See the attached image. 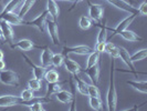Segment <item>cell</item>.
<instances>
[{
    "mask_svg": "<svg viewBox=\"0 0 147 111\" xmlns=\"http://www.w3.org/2000/svg\"><path fill=\"white\" fill-rule=\"evenodd\" d=\"M43 101H40V100H37V101H34V102H32V104L28 106V109L31 111H44V108H43Z\"/></svg>",
    "mask_w": 147,
    "mask_h": 111,
    "instance_id": "obj_34",
    "label": "cell"
},
{
    "mask_svg": "<svg viewBox=\"0 0 147 111\" xmlns=\"http://www.w3.org/2000/svg\"><path fill=\"white\" fill-rule=\"evenodd\" d=\"M45 27L48 29V33L49 37L52 40V44L54 46L60 44V37H59V28H58V22L54 21L52 19V17L49 14L47 16L45 19Z\"/></svg>",
    "mask_w": 147,
    "mask_h": 111,
    "instance_id": "obj_3",
    "label": "cell"
},
{
    "mask_svg": "<svg viewBox=\"0 0 147 111\" xmlns=\"http://www.w3.org/2000/svg\"><path fill=\"white\" fill-rule=\"evenodd\" d=\"M88 104L93 110L98 111L103 109V102L100 97H88Z\"/></svg>",
    "mask_w": 147,
    "mask_h": 111,
    "instance_id": "obj_26",
    "label": "cell"
},
{
    "mask_svg": "<svg viewBox=\"0 0 147 111\" xmlns=\"http://www.w3.org/2000/svg\"><path fill=\"white\" fill-rule=\"evenodd\" d=\"M0 20H5L10 25H15V26H26V21L23 20V18H21L18 14H16L15 11L0 14Z\"/></svg>",
    "mask_w": 147,
    "mask_h": 111,
    "instance_id": "obj_9",
    "label": "cell"
},
{
    "mask_svg": "<svg viewBox=\"0 0 147 111\" xmlns=\"http://www.w3.org/2000/svg\"><path fill=\"white\" fill-rule=\"evenodd\" d=\"M144 104H146V102H144ZM144 104H142L140 106H134L133 108H128V109H125V111H133V110H137V109H140V107L143 106Z\"/></svg>",
    "mask_w": 147,
    "mask_h": 111,
    "instance_id": "obj_40",
    "label": "cell"
},
{
    "mask_svg": "<svg viewBox=\"0 0 147 111\" xmlns=\"http://www.w3.org/2000/svg\"><path fill=\"white\" fill-rule=\"evenodd\" d=\"M100 54H101V53H98V52L95 51V50H93V51L91 52V53L88 54V62H86V68H90V67L97 65V62H98V60H100Z\"/></svg>",
    "mask_w": 147,
    "mask_h": 111,
    "instance_id": "obj_29",
    "label": "cell"
},
{
    "mask_svg": "<svg viewBox=\"0 0 147 111\" xmlns=\"http://www.w3.org/2000/svg\"><path fill=\"white\" fill-rule=\"evenodd\" d=\"M2 59H3V52L0 49V60H2Z\"/></svg>",
    "mask_w": 147,
    "mask_h": 111,
    "instance_id": "obj_42",
    "label": "cell"
},
{
    "mask_svg": "<svg viewBox=\"0 0 147 111\" xmlns=\"http://www.w3.org/2000/svg\"><path fill=\"white\" fill-rule=\"evenodd\" d=\"M93 50H94V49L90 48L88 46H85V44H79V46H74V47L64 46L63 49H62V54H63L64 57L71 54V53H73V54H79V56H88Z\"/></svg>",
    "mask_w": 147,
    "mask_h": 111,
    "instance_id": "obj_6",
    "label": "cell"
},
{
    "mask_svg": "<svg viewBox=\"0 0 147 111\" xmlns=\"http://www.w3.org/2000/svg\"><path fill=\"white\" fill-rule=\"evenodd\" d=\"M22 57H23L24 61H26V62L31 67L33 77H34L36 79H40V80H42V78H43L44 72H45V69H47V68H44V67H42V66L41 67L37 66L36 63H33V62L31 61V59H30L28 56H26V54H23V53H22Z\"/></svg>",
    "mask_w": 147,
    "mask_h": 111,
    "instance_id": "obj_15",
    "label": "cell"
},
{
    "mask_svg": "<svg viewBox=\"0 0 147 111\" xmlns=\"http://www.w3.org/2000/svg\"><path fill=\"white\" fill-rule=\"evenodd\" d=\"M6 68V63H5V61L3 60H0V71L1 70H3Z\"/></svg>",
    "mask_w": 147,
    "mask_h": 111,
    "instance_id": "obj_41",
    "label": "cell"
},
{
    "mask_svg": "<svg viewBox=\"0 0 147 111\" xmlns=\"http://www.w3.org/2000/svg\"><path fill=\"white\" fill-rule=\"evenodd\" d=\"M109 54H110L111 58H114V59H117V58H119V48L115 46V47L113 48V50H112Z\"/></svg>",
    "mask_w": 147,
    "mask_h": 111,
    "instance_id": "obj_37",
    "label": "cell"
},
{
    "mask_svg": "<svg viewBox=\"0 0 147 111\" xmlns=\"http://www.w3.org/2000/svg\"><path fill=\"white\" fill-rule=\"evenodd\" d=\"M136 14H129V16L128 17H126L125 19H123L122 21L118 23L117 26H116V28H114V29H111V31H112V36H111V39L112 38H114L116 35H118L121 31H123V30L127 29L128 27H129V25L132 23L133 21H134V19L136 18Z\"/></svg>",
    "mask_w": 147,
    "mask_h": 111,
    "instance_id": "obj_11",
    "label": "cell"
},
{
    "mask_svg": "<svg viewBox=\"0 0 147 111\" xmlns=\"http://www.w3.org/2000/svg\"><path fill=\"white\" fill-rule=\"evenodd\" d=\"M137 11H138V15H140L142 17H146L147 15V2L146 1H143L140 3L138 8H137Z\"/></svg>",
    "mask_w": 147,
    "mask_h": 111,
    "instance_id": "obj_36",
    "label": "cell"
},
{
    "mask_svg": "<svg viewBox=\"0 0 147 111\" xmlns=\"http://www.w3.org/2000/svg\"><path fill=\"white\" fill-rule=\"evenodd\" d=\"M128 1H129L131 3H134V0H128Z\"/></svg>",
    "mask_w": 147,
    "mask_h": 111,
    "instance_id": "obj_45",
    "label": "cell"
},
{
    "mask_svg": "<svg viewBox=\"0 0 147 111\" xmlns=\"http://www.w3.org/2000/svg\"><path fill=\"white\" fill-rule=\"evenodd\" d=\"M55 1H57V0H55ZM59 1H67V2H70L71 0H59Z\"/></svg>",
    "mask_w": 147,
    "mask_h": 111,
    "instance_id": "obj_44",
    "label": "cell"
},
{
    "mask_svg": "<svg viewBox=\"0 0 147 111\" xmlns=\"http://www.w3.org/2000/svg\"><path fill=\"white\" fill-rule=\"evenodd\" d=\"M52 56H53V51L49 47H43L42 48V52L40 56V61H41V66L44 68H49L51 66V60Z\"/></svg>",
    "mask_w": 147,
    "mask_h": 111,
    "instance_id": "obj_16",
    "label": "cell"
},
{
    "mask_svg": "<svg viewBox=\"0 0 147 111\" xmlns=\"http://www.w3.org/2000/svg\"><path fill=\"white\" fill-rule=\"evenodd\" d=\"M43 78L45 79V81L47 82H57V81H59L60 76L55 70H52L51 69V70L44 72Z\"/></svg>",
    "mask_w": 147,
    "mask_h": 111,
    "instance_id": "obj_30",
    "label": "cell"
},
{
    "mask_svg": "<svg viewBox=\"0 0 147 111\" xmlns=\"http://www.w3.org/2000/svg\"><path fill=\"white\" fill-rule=\"evenodd\" d=\"M96 26L100 27V32H98L97 38H96V44L106 42V40H107V30H109V27L106 26V20L104 19L103 22H96Z\"/></svg>",
    "mask_w": 147,
    "mask_h": 111,
    "instance_id": "obj_18",
    "label": "cell"
},
{
    "mask_svg": "<svg viewBox=\"0 0 147 111\" xmlns=\"http://www.w3.org/2000/svg\"><path fill=\"white\" fill-rule=\"evenodd\" d=\"M63 65H64V67H65L66 71H67V72H70L72 76H78L80 72L83 71V69L81 68V66H80L76 61L72 60L70 57H67V56L64 57Z\"/></svg>",
    "mask_w": 147,
    "mask_h": 111,
    "instance_id": "obj_14",
    "label": "cell"
},
{
    "mask_svg": "<svg viewBox=\"0 0 147 111\" xmlns=\"http://www.w3.org/2000/svg\"><path fill=\"white\" fill-rule=\"evenodd\" d=\"M105 50V42H100V44H95V51L98 53H103Z\"/></svg>",
    "mask_w": 147,
    "mask_h": 111,
    "instance_id": "obj_38",
    "label": "cell"
},
{
    "mask_svg": "<svg viewBox=\"0 0 147 111\" xmlns=\"http://www.w3.org/2000/svg\"><path fill=\"white\" fill-rule=\"evenodd\" d=\"M47 10H48V14L52 17V19L54 21L58 22L60 10H59V6H58V3H57L55 0H48V2H47Z\"/></svg>",
    "mask_w": 147,
    "mask_h": 111,
    "instance_id": "obj_17",
    "label": "cell"
},
{
    "mask_svg": "<svg viewBox=\"0 0 147 111\" xmlns=\"http://www.w3.org/2000/svg\"><path fill=\"white\" fill-rule=\"evenodd\" d=\"M47 16H48V10L45 9L41 15H39L37 18H34L33 20H30V21H26V26H32V27H36L38 30H40L42 33H44V27H45V19H47Z\"/></svg>",
    "mask_w": 147,
    "mask_h": 111,
    "instance_id": "obj_12",
    "label": "cell"
},
{
    "mask_svg": "<svg viewBox=\"0 0 147 111\" xmlns=\"http://www.w3.org/2000/svg\"><path fill=\"white\" fill-rule=\"evenodd\" d=\"M126 83L131 86L133 89L137 90L140 93H147V81L146 80H127Z\"/></svg>",
    "mask_w": 147,
    "mask_h": 111,
    "instance_id": "obj_19",
    "label": "cell"
},
{
    "mask_svg": "<svg viewBox=\"0 0 147 111\" xmlns=\"http://www.w3.org/2000/svg\"><path fill=\"white\" fill-rule=\"evenodd\" d=\"M54 95H55V98H57L58 101H60V102H62V104H71V102L73 101L72 93H71L70 91H67V90H62V89H61L58 92H55Z\"/></svg>",
    "mask_w": 147,
    "mask_h": 111,
    "instance_id": "obj_22",
    "label": "cell"
},
{
    "mask_svg": "<svg viewBox=\"0 0 147 111\" xmlns=\"http://www.w3.org/2000/svg\"><path fill=\"white\" fill-rule=\"evenodd\" d=\"M40 100V101H43L45 102H51V98L50 97L44 96V98L42 99H34V100H24L22 99L21 97H17V96H11V95H7V96H0V108H8V107H13V106H24V107H28L32 102Z\"/></svg>",
    "mask_w": 147,
    "mask_h": 111,
    "instance_id": "obj_2",
    "label": "cell"
},
{
    "mask_svg": "<svg viewBox=\"0 0 147 111\" xmlns=\"http://www.w3.org/2000/svg\"><path fill=\"white\" fill-rule=\"evenodd\" d=\"M74 80H75V84H76V90L84 96H88V83L82 80L81 78H79L78 76H73Z\"/></svg>",
    "mask_w": 147,
    "mask_h": 111,
    "instance_id": "obj_25",
    "label": "cell"
},
{
    "mask_svg": "<svg viewBox=\"0 0 147 111\" xmlns=\"http://www.w3.org/2000/svg\"><path fill=\"white\" fill-rule=\"evenodd\" d=\"M0 39H2V31H1V28H0Z\"/></svg>",
    "mask_w": 147,
    "mask_h": 111,
    "instance_id": "obj_43",
    "label": "cell"
},
{
    "mask_svg": "<svg viewBox=\"0 0 147 111\" xmlns=\"http://www.w3.org/2000/svg\"><path fill=\"white\" fill-rule=\"evenodd\" d=\"M66 80L65 81H62V82H48V87H47V95L45 96L47 97H51L52 95H54L55 92H58L59 90H61L62 89V87H63V84L64 83H66Z\"/></svg>",
    "mask_w": 147,
    "mask_h": 111,
    "instance_id": "obj_23",
    "label": "cell"
},
{
    "mask_svg": "<svg viewBox=\"0 0 147 111\" xmlns=\"http://www.w3.org/2000/svg\"><path fill=\"white\" fill-rule=\"evenodd\" d=\"M84 72L88 74V78L91 79V81L93 84H97L98 83V77H100V67L95 65V66H92L90 68H85Z\"/></svg>",
    "mask_w": 147,
    "mask_h": 111,
    "instance_id": "obj_21",
    "label": "cell"
},
{
    "mask_svg": "<svg viewBox=\"0 0 147 111\" xmlns=\"http://www.w3.org/2000/svg\"><path fill=\"white\" fill-rule=\"evenodd\" d=\"M147 57V49H140V50H137L133 53L131 56V60L133 62H136V61H140V60H144Z\"/></svg>",
    "mask_w": 147,
    "mask_h": 111,
    "instance_id": "obj_31",
    "label": "cell"
},
{
    "mask_svg": "<svg viewBox=\"0 0 147 111\" xmlns=\"http://www.w3.org/2000/svg\"><path fill=\"white\" fill-rule=\"evenodd\" d=\"M0 81L6 86H11V87H18L20 84V79L19 74L12 70H1L0 71Z\"/></svg>",
    "mask_w": 147,
    "mask_h": 111,
    "instance_id": "obj_5",
    "label": "cell"
},
{
    "mask_svg": "<svg viewBox=\"0 0 147 111\" xmlns=\"http://www.w3.org/2000/svg\"><path fill=\"white\" fill-rule=\"evenodd\" d=\"M22 2H23V0H10L0 14H5V12H9V11H15L16 9L19 7V5H21Z\"/></svg>",
    "mask_w": 147,
    "mask_h": 111,
    "instance_id": "obj_27",
    "label": "cell"
},
{
    "mask_svg": "<svg viewBox=\"0 0 147 111\" xmlns=\"http://www.w3.org/2000/svg\"><path fill=\"white\" fill-rule=\"evenodd\" d=\"M63 60H64V56L62 53H53L51 65L57 67V68H60V67L63 65Z\"/></svg>",
    "mask_w": 147,
    "mask_h": 111,
    "instance_id": "obj_32",
    "label": "cell"
},
{
    "mask_svg": "<svg viewBox=\"0 0 147 111\" xmlns=\"http://www.w3.org/2000/svg\"><path fill=\"white\" fill-rule=\"evenodd\" d=\"M115 59L111 58V70H110V84L106 96V106L109 111H115L117 106V92L115 87Z\"/></svg>",
    "mask_w": 147,
    "mask_h": 111,
    "instance_id": "obj_1",
    "label": "cell"
},
{
    "mask_svg": "<svg viewBox=\"0 0 147 111\" xmlns=\"http://www.w3.org/2000/svg\"><path fill=\"white\" fill-rule=\"evenodd\" d=\"M88 97H100V90L96 84H88Z\"/></svg>",
    "mask_w": 147,
    "mask_h": 111,
    "instance_id": "obj_35",
    "label": "cell"
},
{
    "mask_svg": "<svg viewBox=\"0 0 147 111\" xmlns=\"http://www.w3.org/2000/svg\"><path fill=\"white\" fill-rule=\"evenodd\" d=\"M36 1H37V0H23V2L21 3V8H20L18 15L20 16L21 18H23V17L31 10V8L33 7V5L36 3Z\"/></svg>",
    "mask_w": 147,
    "mask_h": 111,
    "instance_id": "obj_24",
    "label": "cell"
},
{
    "mask_svg": "<svg viewBox=\"0 0 147 111\" xmlns=\"http://www.w3.org/2000/svg\"><path fill=\"white\" fill-rule=\"evenodd\" d=\"M10 48L12 49H19L21 51H30L34 48L37 49H42L43 47H39V46H36L31 40L29 39H21L19 41H17L15 44H10Z\"/></svg>",
    "mask_w": 147,
    "mask_h": 111,
    "instance_id": "obj_10",
    "label": "cell"
},
{
    "mask_svg": "<svg viewBox=\"0 0 147 111\" xmlns=\"http://www.w3.org/2000/svg\"><path fill=\"white\" fill-rule=\"evenodd\" d=\"M79 26L82 30H88L92 27V19L88 16H81L79 19Z\"/></svg>",
    "mask_w": 147,
    "mask_h": 111,
    "instance_id": "obj_28",
    "label": "cell"
},
{
    "mask_svg": "<svg viewBox=\"0 0 147 111\" xmlns=\"http://www.w3.org/2000/svg\"><path fill=\"white\" fill-rule=\"evenodd\" d=\"M119 48V58L123 60V62L125 63L126 66L129 68V70H122V69H118L117 71H121V72H132L134 74H143V76H146V72H140L136 70V68L134 66V62L131 60V56H129V52L126 50L124 47H118Z\"/></svg>",
    "mask_w": 147,
    "mask_h": 111,
    "instance_id": "obj_4",
    "label": "cell"
},
{
    "mask_svg": "<svg viewBox=\"0 0 147 111\" xmlns=\"http://www.w3.org/2000/svg\"><path fill=\"white\" fill-rule=\"evenodd\" d=\"M82 1H84V0H75L73 3H72V6H71V8H70V10H69V11H72L74 8L76 7V6H78L80 2H82Z\"/></svg>",
    "mask_w": 147,
    "mask_h": 111,
    "instance_id": "obj_39",
    "label": "cell"
},
{
    "mask_svg": "<svg viewBox=\"0 0 147 111\" xmlns=\"http://www.w3.org/2000/svg\"><path fill=\"white\" fill-rule=\"evenodd\" d=\"M0 28L2 31V38L7 41L8 44H12L13 42V37H15V32L11 27V25L9 22L5 20H0Z\"/></svg>",
    "mask_w": 147,
    "mask_h": 111,
    "instance_id": "obj_13",
    "label": "cell"
},
{
    "mask_svg": "<svg viewBox=\"0 0 147 111\" xmlns=\"http://www.w3.org/2000/svg\"><path fill=\"white\" fill-rule=\"evenodd\" d=\"M105 1H107L110 5L114 6L115 8H117L122 11H125L127 14H136V15H138L137 8L133 7L132 3L127 2L125 0H105Z\"/></svg>",
    "mask_w": 147,
    "mask_h": 111,
    "instance_id": "obj_8",
    "label": "cell"
},
{
    "mask_svg": "<svg viewBox=\"0 0 147 111\" xmlns=\"http://www.w3.org/2000/svg\"><path fill=\"white\" fill-rule=\"evenodd\" d=\"M118 36H121V37L123 38L124 40H126V41H129V42L143 41V38L140 37V36H138L136 32L131 31V30H128V29H125V30H123V31H121V32L118 33Z\"/></svg>",
    "mask_w": 147,
    "mask_h": 111,
    "instance_id": "obj_20",
    "label": "cell"
},
{
    "mask_svg": "<svg viewBox=\"0 0 147 111\" xmlns=\"http://www.w3.org/2000/svg\"><path fill=\"white\" fill-rule=\"evenodd\" d=\"M28 88L31 89L32 91H39L40 89L42 88V81L40 79H31L28 81Z\"/></svg>",
    "mask_w": 147,
    "mask_h": 111,
    "instance_id": "obj_33",
    "label": "cell"
},
{
    "mask_svg": "<svg viewBox=\"0 0 147 111\" xmlns=\"http://www.w3.org/2000/svg\"><path fill=\"white\" fill-rule=\"evenodd\" d=\"M88 17L94 20L95 22H100L103 20L104 8L102 5L98 3H92L90 0H88Z\"/></svg>",
    "mask_w": 147,
    "mask_h": 111,
    "instance_id": "obj_7",
    "label": "cell"
}]
</instances>
